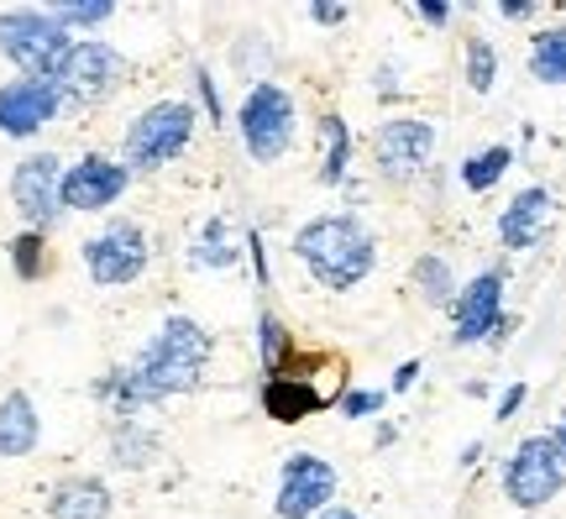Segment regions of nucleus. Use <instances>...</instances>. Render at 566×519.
I'll return each mask as SVG.
<instances>
[{"label": "nucleus", "mask_w": 566, "mask_h": 519, "mask_svg": "<svg viewBox=\"0 0 566 519\" xmlns=\"http://www.w3.org/2000/svg\"><path fill=\"white\" fill-rule=\"evenodd\" d=\"M210 352H216V341H210V331H205L200 320L168 315L158 331L147 336V346H142L137 357L126 362V367H111L105 378H95L90 394L101 404H111L116 419H137L142 409H153V404L195 394L205 383Z\"/></svg>", "instance_id": "1"}, {"label": "nucleus", "mask_w": 566, "mask_h": 519, "mask_svg": "<svg viewBox=\"0 0 566 519\" xmlns=\"http://www.w3.org/2000/svg\"><path fill=\"white\" fill-rule=\"evenodd\" d=\"M294 258L304 262V273L331 289V294H346L373 273L378 262V237L363 226V216L352 210H331V216L304 220L294 231Z\"/></svg>", "instance_id": "2"}, {"label": "nucleus", "mask_w": 566, "mask_h": 519, "mask_svg": "<svg viewBox=\"0 0 566 519\" xmlns=\"http://www.w3.org/2000/svg\"><path fill=\"white\" fill-rule=\"evenodd\" d=\"M195 121H200V111L189 101H153L147 111H137L122 137L126 174H158L168 163H179L195 142Z\"/></svg>", "instance_id": "3"}, {"label": "nucleus", "mask_w": 566, "mask_h": 519, "mask_svg": "<svg viewBox=\"0 0 566 519\" xmlns=\"http://www.w3.org/2000/svg\"><path fill=\"white\" fill-rule=\"evenodd\" d=\"M74 38L48 17V6H11L0 11V59L17 69L21 80H59Z\"/></svg>", "instance_id": "4"}, {"label": "nucleus", "mask_w": 566, "mask_h": 519, "mask_svg": "<svg viewBox=\"0 0 566 519\" xmlns=\"http://www.w3.org/2000/svg\"><path fill=\"white\" fill-rule=\"evenodd\" d=\"M294 132H300V105L283 90L279 80H252V90L237 105V137H242L247 158L273 168L279 158H289L294 147Z\"/></svg>", "instance_id": "5"}, {"label": "nucleus", "mask_w": 566, "mask_h": 519, "mask_svg": "<svg viewBox=\"0 0 566 519\" xmlns=\"http://www.w3.org/2000/svg\"><path fill=\"white\" fill-rule=\"evenodd\" d=\"M84 258V273L95 279V289H126V283H137L147 273V262H153V241L142 231L137 220H105L95 237H84L80 247Z\"/></svg>", "instance_id": "6"}, {"label": "nucleus", "mask_w": 566, "mask_h": 519, "mask_svg": "<svg viewBox=\"0 0 566 519\" xmlns=\"http://www.w3.org/2000/svg\"><path fill=\"white\" fill-rule=\"evenodd\" d=\"M336 467L321 451H289L279 467V488H273V515L279 519H321L336 504Z\"/></svg>", "instance_id": "7"}, {"label": "nucleus", "mask_w": 566, "mask_h": 519, "mask_svg": "<svg viewBox=\"0 0 566 519\" xmlns=\"http://www.w3.org/2000/svg\"><path fill=\"white\" fill-rule=\"evenodd\" d=\"M566 488L562 461H556V440L546 436H525L514 446V457L504 461V494L514 509H546L556 494Z\"/></svg>", "instance_id": "8"}, {"label": "nucleus", "mask_w": 566, "mask_h": 519, "mask_svg": "<svg viewBox=\"0 0 566 519\" xmlns=\"http://www.w3.org/2000/svg\"><path fill=\"white\" fill-rule=\"evenodd\" d=\"M436 158V126L424 116H394L373 132V163L388 184H415Z\"/></svg>", "instance_id": "9"}, {"label": "nucleus", "mask_w": 566, "mask_h": 519, "mask_svg": "<svg viewBox=\"0 0 566 519\" xmlns=\"http://www.w3.org/2000/svg\"><path fill=\"white\" fill-rule=\"evenodd\" d=\"M59 184H63L59 153H27V158L11 168V205H17V216L27 220V231H42V237H48L63 220Z\"/></svg>", "instance_id": "10"}, {"label": "nucleus", "mask_w": 566, "mask_h": 519, "mask_svg": "<svg viewBox=\"0 0 566 519\" xmlns=\"http://www.w3.org/2000/svg\"><path fill=\"white\" fill-rule=\"evenodd\" d=\"M59 84L69 105H95L126 84V59L101 38H74V48H69V59L59 69Z\"/></svg>", "instance_id": "11"}, {"label": "nucleus", "mask_w": 566, "mask_h": 519, "mask_svg": "<svg viewBox=\"0 0 566 519\" xmlns=\"http://www.w3.org/2000/svg\"><path fill=\"white\" fill-rule=\"evenodd\" d=\"M504 268H483L472 283L457 289L451 300V346H483V341L499 336V320L504 310Z\"/></svg>", "instance_id": "12"}, {"label": "nucleus", "mask_w": 566, "mask_h": 519, "mask_svg": "<svg viewBox=\"0 0 566 519\" xmlns=\"http://www.w3.org/2000/svg\"><path fill=\"white\" fill-rule=\"evenodd\" d=\"M126 174L122 158H105V153H84L80 163H69L63 168V184H59V200H63V216L69 210H80V216H101L111 205L126 195Z\"/></svg>", "instance_id": "13"}, {"label": "nucleus", "mask_w": 566, "mask_h": 519, "mask_svg": "<svg viewBox=\"0 0 566 519\" xmlns=\"http://www.w3.org/2000/svg\"><path fill=\"white\" fill-rule=\"evenodd\" d=\"M69 111V95H63L59 80H11L0 84V137H38L48 121Z\"/></svg>", "instance_id": "14"}, {"label": "nucleus", "mask_w": 566, "mask_h": 519, "mask_svg": "<svg viewBox=\"0 0 566 519\" xmlns=\"http://www.w3.org/2000/svg\"><path fill=\"white\" fill-rule=\"evenodd\" d=\"M551 216H556V195H551L546 184L520 189V195L504 205V216H499V241H504V252H530L535 241L546 237Z\"/></svg>", "instance_id": "15"}, {"label": "nucleus", "mask_w": 566, "mask_h": 519, "mask_svg": "<svg viewBox=\"0 0 566 519\" xmlns=\"http://www.w3.org/2000/svg\"><path fill=\"white\" fill-rule=\"evenodd\" d=\"M48 515L53 519H111L116 515V494H111V482L105 478H63L53 482V494H48Z\"/></svg>", "instance_id": "16"}, {"label": "nucleus", "mask_w": 566, "mask_h": 519, "mask_svg": "<svg viewBox=\"0 0 566 519\" xmlns=\"http://www.w3.org/2000/svg\"><path fill=\"white\" fill-rule=\"evenodd\" d=\"M42 440V415L32 394L27 388H11L6 399H0V461H21L32 457Z\"/></svg>", "instance_id": "17"}, {"label": "nucleus", "mask_w": 566, "mask_h": 519, "mask_svg": "<svg viewBox=\"0 0 566 519\" xmlns=\"http://www.w3.org/2000/svg\"><path fill=\"white\" fill-rule=\"evenodd\" d=\"M321 388L310 378H294V373H279V378H263V415L279 419V425H300L321 409Z\"/></svg>", "instance_id": "18"}, {"label": "nucleus", "mask_w": 566, "mask_h": 519, "mask_svg": "<svg viewBox=\"0 0 566 519\" xmlns=\"http://www.w3.org/2000/svg\"><path fill=\"white\" fill-rule=\"evenodd\" d=\"M105 451H111V467H116V473H142V467L158 461L163 440H158V430L142 425V419H111Z\"/></svg>", "instance_id": "19"}, {"label": "nucleus", "mask_w": 566, "mask_h": 519, "mask_svg": "<svg viewBox=\"0 0 566 519\" xmlns=\"http://www.w3.org/2000/svg\"><path fill=\"white\" fill-rule=\"evenodd\" d=\"M237 226H231V216H210L195 231V241H189V268H210V273H226V268H237L242 262L247 247H237Z\"/></svg>", "instance_id": "20"}, {"label": "nucleus", "mask_w": 566, "mask_h": 519, "mask_svg": "<svg viewBox=\"0 0 566 519\" xmlns=\"http://www.w3.org/2000/svg\"><path fill=\"white\" fill-rule=\"evenodd\" d=\"M352 153H357V142H352L346 116L325 111L321 116V163H315V174H321L325 189H336V184L352 179Z\"/></svg>", "instance_id": "21"}, {"label": "nucleus", "mask_w": 566, "mask_h": 519, "mask_svg": "<svg viewBox=\"0 0 566 519\" xmlns=\"http://www.w3.org/2000/svg\"><path fill=\"white\" fill-rule=\"evenodd\" d=\"M409 279H415V289H420V300L430 304V310H451V300H457V273H451V262L441 258V252H420L415 258V268H409Z\"/></svg>", "instance_id": "22"}, {"label": "nucleus", "mask_w": 566, "mask_h": 519, "mask_svg": "<svg viewBox=\"0 0 566 519\" xmlns=\"http://www.w3.org/2000/svg\"><path fill=\"white\" fill-rule=\"evenodd\" d=\"M530 74L541 84H566V27H546L530 38Z\"/></svg>", "instance_id": "23"}, {"label": "nucleus", "mask_w": 566, "mask_h": 519, "mask_svg": "<svg viewBox=\"0 0 566 519\" xmlns=\"http://www.w3.org/2000/svg\"><path fill=\"white\" fill-rule=\"evenodd\" d=\"M509 168H514V147L493 142V147H483V153H472V158L462 163V184L472 189V195H488V189L504 179Z\"/></svg>", "instance_id": "24"}, {"label": "nucleus", "mask_w": 566, "mask_h": 519, "mask_svg": "<svg viewBox=\"0 0 566 519\" xmlns=\"http://www.w3.org/2000/svg\"><path fill=\"white\" fill-rule=\"evenodd\" d=\"M48 237L42 231H17L11 237V273H17L21 283H38L48 279Z\"/></svg>", "instance_id": "25"}, {"label": "nucleus", "mask_w": 566, "mask_h": 519, "mask_svg": "<svg viewBox=\"0 0 566 519\" xmlns=\"http://www.w3.org/2000/svg\"><path fill=\"white\" fill-rule=\"evenodd\" d=\"M48 17L59 21L63 32H95V27H105V21L116 17V0H59V6H48Z\"/></svg>", "instance_id": "26"}, {"label": "nucleus", "mask_w": 566, "mask_h": 519, "mask_svg": "<svg viewBox=\"0 0 566 519\" xmlns=\"http://www.w3.org/2000/svg\"><path fill=\"white\" fill-rule=\"evenodd\" d=\"M258 362H263V378H279L289 367V331H283V320L273 310L258 315Z\"/></svg>", "instance_id": "27"}, {"label": "nucleus", "mask_w": 566, "mask_h": 519, "mask_svg": "<svg viewBox=\"0 0 566 519\" xmlns=\"http://www.w3.org/2000/svg\"><path fill=\"white\" fill-rule=\"evenodd\" d=\"M499 84V48L488 38H467V90L488 95Z\"/></svg>", "instance_id": "28"}, {"label": "nucleus", "mask_w": 566, "mask_h": 519, "mask_svg": "<svg viewBox=\"0 0 566 519\" xmlns=\"http://www.w3.org/2000/svg\"><path fill=\"white\" fill-rule=\"evenodd\" d=\"M195 95H200V111L210 126H226V101H221V84H216V74L210 69H195Z\"/></svg>", "instance_id": "29"}, {"label": "nucleus", "mask_w": 566, "mask_h": 519, "mask_svg": "<svg viewBox=\"0 0 566 519\" xmlns=\"http://www.w3.org/2000/svg\"><path fill=\"white\" fill-rule=\"evenodd\" d=\"M384 404H388L384 388H346V394H342V415L346 419H373V415H384Z\"/></svg>", "instance_id": "30"}, {"label": "nucleus", "mask_w": 566, "mask_h": 519, "mask_svg": "<svg viewBox=\"0 0 566 519\" xmlns=\"http://www.w3.org/2000/svg\"><path fill=\"white\" fill-rule=\"evenodd\" d=\"M242 247H247V258H252V279H258V289H268V283H273V268H268L263 231H258V226H247V231H242Z\"/></svg>", "instance_id": "31"}, {"label": "nucleus", "mask_w": 566, "mask_h": 519, "mask_svg": "<svg viewBox=\"0 0 566 519\" xmlns=\"http://www.w3.org/2000/svg\"><path fill=\"white\" fill-rule=\"evenodd\" d=\"M415 17H420L430 32H446L451 17H457V6H446V0H415Z\"/></svg>", "instance_id": "32"}, {"label": "nucleus", "mask_w": 566, "mask_h": 519, "mask_svg": "<svg viewBox=\"0 0 566 519\" xmlns=\"http://www.w3.org/2000/svg\"><path fill=\"white\" fill-rule=\"evenodd\" d=\"M420 362L409 357V362H399V367H394V378H388V394H409V388H415V383H420Z\"/></svg>", "instance_id": "33"}, {"label": "nucleus", "mask_w": 566, "mask_h": 519, "mask_svg": "<svg viewBox=\"0 0 566 519\" xmlns=\"http://www.w3.org/2000/svg\"><path fill=\"white\" fill-rule=\"evenodd\" d=\"M525 394H530L525 383H509L504 399H499V415H493V419H514V415H520V404H525Z\"/></svg>", "instance_id": "34"}, {"label": "nucleus", "mask_w": 566, "mask_h": 519, "mask_svg": "<svg viewBox=\"0 0 566 519\" xmlns=\"http://www.w3.org/2000/svg\"><path fill=\"white\" fill-rule=\"evenodd\" d=\"M346 17H352V11H346V6H321V0H315V6H310V21H315V27H342Z\"/></svg>", "instance_id": "35"}, {"label": "nucleus", "mask_w": 566, "mask_h": 519, "mask_svg": "<svg viewBox=\"0 0 566 519\" xmlns=\"http://www.w3.org/2000/svg\"><path fill=\"white\" fill-rule=\"evenodd\" d=\"M373 90H378L384 101H394V95H399V69H394V63H384V69H378V84H373Z\"/></svg>", "instance_id": "36"}, {"label": "nucleus", "mask_w": 566, "mask_h": 519, "mask_svg": "<svg viewBox=\"0 0 566 519\" xmlns=\"http://www.w3.org/2000/svg\"><path fill=\"white\" fill-rule=\"evenodd\" d=\"M499 17L525 21V17H535V6H530V0H504V6H499Z\"/></svg>", "instance_id": "37"}, {"label": "nucleus", "mask_w": 566, "mask_h": 519, "mask_svg": "<svg viewBox=\"0 0 566 519\" xmlns=\"http://www.w3.org/2000/svg\"><path fill=\"white\" fill-rule=\"evenodd\" d=\"M551 440H556V461H562V478H566V415L556 419V430H551Z\"/></svg>", "instance_id": "38"}, {"label": "nucleus", "mask_w": 566, "mask_h": 519, "mask_svg": "<svg viewBox=\"0 0 566 519\" xmlns=\"http://www.w3.org/2000/svg\"><path fill=\"white\" fill-rule=\"evenodd\" d=\"M478 457H483V440H467L462 457H457V461H462V467H478Z\"/></svg>", "instance_id": "39"}, {"label": "nucleus", "mask_w": 566, "mask_h": 519, "mask_svg": "<svg viewBox=\"0 0 566 519\" xmlns=\"http://www.w3.org/2000/svg\"><path fill=\"white\" fill-rule=\"evenodd\" d=\"M394 440H399V430H394V425H378V436H373V446L384 451V446H394Z\"/></svg>", "instance_id": "40"}, {"label": "nucleus", "mask_w": 566, "mask_h": 519, "mask_svg": "<svg viewBox=\"0 0 566 519\" xmlns=\"http://www.w3.org/2000/svg\"><path fill=\"white\" fill-rule=\"evenodd\" d=\"M321 519H363V515H357V509H342V504H331Z\"/></svg>", "instance_id": "41"}]
</instances>
